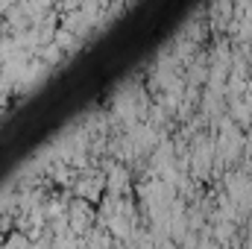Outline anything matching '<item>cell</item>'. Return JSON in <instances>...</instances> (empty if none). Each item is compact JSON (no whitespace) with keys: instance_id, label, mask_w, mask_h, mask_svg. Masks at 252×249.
Listing matches in <instances>:
<instances>
[{"instance_id":"2","label":"cell","mask_w":252,"mask_h":249,"mask_svg":"<svg viewBox=\"0 0 252 249\" xmlns=\"http://www.w3.org/2000/svg\"><path fill=\"white\" fill-rule=\"evenodd\" d=\"M126 182H129V176H126V167H121V164L109 167V179H106V187L112 190V196H121V193L126 190Z\"/></svg>"},{"instance_id":"1","label":"cell","mask_w":252,"mask_h":249,"mask_svg":"<svg viewBox=\"0 0 252 249\" xmlns=\"http://www.w3.org/2000/svg\"><path fill=\"white\" fill-rule=\"evenodd\" d=\"M100 187H106L103 176H82L76 182V193H82V199H100Z\"/></svg>"}]
</instances>
